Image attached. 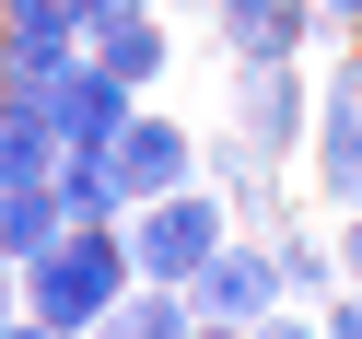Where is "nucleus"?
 <instances>
[{
  "label": "nucleus",
  "mask_w": 362,
  "mask_h": 339,
  "mask_svg": "<svg viewBox=\"0 0 362 339\" xmlns=\"http://www.w3.org/2000/svg\"><path fill=\"white\" fill-rule=\"evenodd\" d=\"M94 339H199V292H175V281H141L117 316H105Z\"/></svg>",
  "instance_id": "9d476101"
},
{
  "label": "nucleus",
  "mask_w": 362,
  "mask_h": 339,
  "mask_svg": "<svg viewBox=\"0 0 362 339\" xmlns=\"http://www.w3.org/2000/svg\"><path fill=\"white\" fill-rule=\"evenodd\" d=\"M35 105H47V129H59V152H105V141H117L129 117H141V82H129V71H105V59L82 47L71 71H59L47 94H35Z\"/></svg>",
  "instance_id": "7ed1b4c3"
},
{
  "label": "nucleus",
  "mask_w": 362,
  "mask_h": 339,
  "mask_svg": "<svg viewBox=\"0 0 362 339\" xmlns=\"http://www.w3.org/2000/svg\"><path fill=\"white\" fill-rule=\"evenodd\" d=\"M269 164H281V152H257L245 129H222V141L199 152V176L234 199V222H245V234H292V211H281V176H269Z\"/></svg>",
  "instance_id": "0eeeda50"
},
{
  "label": "nucleus",
  "mask_w": 362,
  "mask_h": 339,
  "mask_svg": "<svg viewBox=\"0 0 362 339\" xmlns=\"http://www.w3.org/2000/svg\"><path fill=\"white\" fill-rule=\"evenodd\" d=\"M164 12H222V0H164Z\"/></svg>",
  "instance_id": "aec40b11"
},
{
  "label": "nucleus",
  "mask_w": 362,
  "mask_h": 339,
  "mask_svg": "<svg viewBox=\"0 0 362 339\" xmlns=\"http://www.w3.org/2000/svg\"><path fill=\"white\" fill-rule=\"evenodd\" d=\"M211 24H222V47H234V71H269V59H304V35L327 24V12H315V0H222Z\"/></svg>",
  "instance_id": "1a4fd4ad"
},
{
  "label": "nucleus",
  "mask_w": 362,
  "mask_h": 339,
  "mask_svg": "<svg viewBox=\"0 0 362 339\" xmlns=\"http://www.w3.org/2000/svg\"><path fill=\"white\" fill-rule=\"evenodd\" d=\"M351 59H362V47H351Z\"/></svg>",
  "instance_id": "4be33fe9"
},
{
  "label": "nucleus",
  "mask_w": 362,
  "mask_h": 339,
  "mask_svg": "<svg viewBox=\"0 0 362 339\" xmlns=\"http://www.w3.org/2000/svg\"><path fill=\"white\" fill-rule=\"evenodd\" d=\"M59 234H71L59 188H0V258H12V269H24V258H47Z\"/></svg>",
  "instance_id": "f8f14e48"
},
{
  "label": "nucleus",
  "mask_w": 362,
  "mask_h": 339,
  "mask_svg": "<svg viewBox=\"0 0 362 339\" xmlns=\"http://www.w3.org/2000/svg\"><path fill=\"white\" fill-rule=\"evenodd\" d=\"M245 339H327V328H315L304 304H281V316H257V328H245Z\"/></svg>",
  "instance_id": "dca6fc26"
},
{
  "label": "nucleus",
  "mask_w": 362,
  "mask_h": 339,
  "mask_svg": "<svg viewBox=\"0 0 362 339\" xmlns=\"http://www.w3.org/2000/svg\"><path fill=\"white\" fill-rule=\"evenodd\" d=\"M199 339H245V328H211V316H199Z\"/></svg>",
  "instance_id": "412c9836"
},
{
  "label": "nucleus",
  "mask_w": 362,
  "mask_h": 339,
  "mask_svg": "<svg viewBox=\"0 0 362 339\" xmlns=\"http://www.w3.org/2000/svg\"><path fill=\"white\" fill-rule=\"evenodd\" d=\"M234 129H245L257 152H292V141H315V82L292 71V59L245 71V94H234Z\"/></svg>",
  "instance_id": "6e6552de"
},
{
  "label": "nucleus",
  "mask_w": 362,
  "mask_h": 339,
  "mask_svg": "<svg viewBox=\"0 0 362 339\" xmlns=\"http://www.w3.org/2000/svg\"><path fill=\"white\" fill-rule=\"evenodd\" d=\"M339 269H351V281H362V211L339 222Z\"/></svg>",
  "instance_id": "a211bd4d"
},
{
  "label": "nucleus",
  "mask_w": 362,
  "mask_h": 339,
  "mask_svg": "<svg viewBox=\"0 0 362 339\" xmlns=\"http://www.w3.org/2000/svg\"><path fill=\"white\" fill-rule=\"evenodd\" d=\"M12 316H24V269L0 258V328H12Z\"/></svg>",
  "instance_id": "f3484780"
},
{
  "label": "nucleus",
  "mask_w": 362,
  "mask_h": 339,
  "mask_svg": "<svg viewBox=\"0 0 362 339\" xmlns=\"http://www.w3.org/2000/svg\"><path fill=\"white\" fill-rule=\"evenodd\" d=\"M105 176H117V199L141 211V199H164V188H187V176H199V141L164 117V105H141V117L105 141Z\"/></svg>",
  "instance_id": "39448f33"
},
{
  "label": "nucleus",
  "mask_w": 362,
  "mask_h": 339,
  "mask_svg": "<svg viewBox=\"0 0 362 339\" xmlns=\"http://www.w3.org/2000/svg\"><path fill=\"white\" fill-rule=\"evenodd\" d=\"M71 12H82V47H94L105 24H129V12H164V0H71Z\"/></svg>",
  "instance_id": "2eb2a0df"
},
{
  "label": "nucleus",
  "mask_w": 362,
  "mask_h": 339,
  "mask_svg": "<svg viewBox=\"0 0 362 339\" xmlns=\"http://www.w3.org/2000/svg\"><path fill=\"white\" fill-rule=\"evenodd\" d=\"M129 292H141L129 211H117V222H71L47 258H24V304H35V316H59V328H105Z\"/></svg>",
  "instance_id": "f257e3e1"
},
{
  "label": "nucleus",
  "mask_w": 362,
  "mask_h": 339,
  "mask_svg": "<svg viewBox=\"0 0 362 339\" xmlns=\"http://www.w3.org/2000/svg\"><path fill=\"white\" fill-rule=\"evenodd\" d=\"M315 12H327V24H351V35H362V0H315Z\"/></svg>",
  "instance_id": "6ab92c4d"
},
{
  "label": "nucleus",
  "mask_w": 362,
  "mask_h": 339,
  "mask_svg": "<svg viewBox=\"0 0 362 339\" xmlns=\"http://www.w3.org/2000/svg\"><path fill=\"white\" fill-rule=\"evenodd\" d=\"M315 176L339 211H362V59H339L315 82Z\"/></svg>",
  "instance_id": "423d86ee"
},
{
  "label": "nucleus",
  "mask_w": 362,
  "mask_h": 339,
  "mask_svg": "<svg viewBox=\"0 0 362 339\" xmlns=\"http://www.w3.org/2000/svg\"><path fill=\"white\" fill-rule=\"evenodd\" d=\"M281 281H292V304H327L351 269H339V246H315V234H281Z\"/></svg>",
  "instance_id": "4468645a"
},
{
  "label": "nucleus",
  "mask_w": 362,
  "mask_h": 339,
  "mask_svg": "<svg viewBox=\"0 0 362 339\" xmlns=\"http://www.w3.org/2000/svg\"><path fill=\"white\" fill-rule=\"evenodd\" d=\"M187 292H199V316H211V328H257V316H281V304H292V281H281V234H234Z\"/></svg>",
  "instance_id": "20e7f679"
},
{
  "label": "nucleus",
  "mask_w": 362,
  "mask_h": 339,
  "mask_svg": "<svg viewBox=\"0 0 362 339\" xmlns=\"http://www.w3.org/2000/svg\"><path fill=\"white\" fill-rule=\"evenodd\" d=\"M47 176H59L47 105H0V188H47Z\"/></svg>",
  "instance_id": "9b49d317"
},
{
  "label": "nucleus",
  "mask_w": 362,
  "mask_h": 339,
  "mask_svg": "<svg viewBox=\"0 0 362 339\" xmlns=\"http://www.w3.org/2000/svg\"><path fill=\"white\" fill-rule=\"evenodd\" d=\"M234 234H245V222H234V199H222L211 176H187V188H164V199L129 211V258H141V281H175V292H187Z\"/></svg>",
  "instance_id": "f03ea898"
},
{
  "label": "nucleus",
  "mask_w": 362,
  "mask_h": 339,
  "mask_svg": "<svg viewBox=\"0 0 362 339\" xmlns=\"http://www.w3.org/2000/svg\"><path fill=\"white\" fill-rule=\"evenodd\" d=\"M94 59H105V71H129V82L152 94V82H164V59H175V24H164V12H129V24L94 35Z\"/></svg>",
  "instance_id": "ddd939ff"
}]
</instances>
